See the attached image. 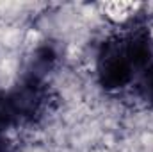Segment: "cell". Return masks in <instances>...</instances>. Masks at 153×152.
Returning <instances> with one entry per match:
<instances>
[{"label": "cell", "instance_id": "7a4b0ae2", "mask_svg": "<svg viewBox=\"0 0 153 152\" xmlns=\"http://www.w3.org/2000/svg\"><path fill=\"white\" fill-rule=\"evenodd\" d=\"M61 61H62L61 47L55 41L46 39V41H41L38 47L30 52L22 74L48 81V77L59 68Z\"/></svg>", "mask_w": 153, "mask_h": 152}, {"label": "cell", "instance_id": "3957f363", "mask_svg": "<svg viewBox=\"0 0 153 152\" xmlns=\"http://www.w3.org/2000/svg\"><path fill=\"white\" fill-rule=\"evenodd\" d=\"M134 97L148 109H153V63H150L132 84Z\"/></svg>", "mask_w": 153, "mask_h": 152}, {"label": "cell", "instance_id": "277c9868", "mask_svg": "<svg viewBox=\"0 0 153 152\" xmlns=\"http://www.w3.org/2000/svg\"><path fill=\"white\" fill-rule=\"evenodd\" d=\"M13 127H20V118L16 114L9 88L7 90L0 88V131L13 129Z\"/></svg>", "mask_w": 153, "mask_h": 152}, {"label": "cell", "instance_id": "6da1fadb", "mask_svg": "<svg viewBox=\"0 0 153 152\" xmlns=\"http://www.w3.org/2000/svg\"><path fill=\"white\" fill-rule=\"evenodd\" d=\"M150 63H153V32L144 13L130 16L125 25L100 43L94 74L98 86L116 93L134 84Z\"/></svg>", "mask_w": 153, "mask_h": 152}, {"label": "cell", "instance_id": "5b68a950", "mask_svg": "<svg viewBox=\"0 0 153 152\" xmlns=\"http://www.w3.org/2000/svg\"><path fill=\"white\" fill-rule=\"evenodd\" d=\"M0 152H16L14 140H11L5 131H0Z\"/></svg>", "mask_w": 153, "mask_h": 152}]
</instances>
